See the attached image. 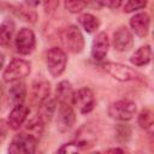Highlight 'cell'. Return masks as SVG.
<instances>
[{"mask_svg": "<svg viewBox=\"0 0 154 154\" xmlns=\"http://www.w3.org/2000/svg\"><path fill=\"white\" fill-rule=\"evenodd\" d=\"M59 153H76L78 152V148L73 144V142H70V143H65L63 144L59 149H58Z\"/></svg>", "mask_w": 154, "mask_h": 154, "instance_id": "obj_27", "label": "cell"}, {"mask_svg": "<svg viewBox=\"0 0 154 154\" xmlns=\"http://www.w3.org/2000/svg\"><path fill=\"white\" fill-rule=\"evenodd\" d=\"M152 59V48L149 45H144L141 46L130 58L131 64H134L135 66H143L147 65Z\"/></svg>", "mask_w": 154, "mask_h": 154, "instance_id": "obj_18", "label": "cell"}, {"mask_svg": "<svg viewBox=\"0 0 154 154\" xmlns=\"http://www.w3.org/2000/svg\"><path fill=\"white\" fill-rule=\"evenodd\" d=\"M106 2H107V6L109 8L116 10V8H118L123 4V0H106Z\"/></svg>", "mask_w": 154, "mask_h": 154, "instance_id": "obj_29", "label": "cell"}, {"mask_svg": "<svg viewBox=\"0 0 154 154\" xmlns=\"http://www.w3.org/2000/svg\"><path fill=\"white\" fill-rule=\"evenodd\" d=\"M51 93V84L47 81H40L32 84L31 88V103L34 106H38L42 101H45L47 97H49Z\"/></svg>", "mask_w": 154, "mask_h": 154, "instance_id": "obj_14", "label": "cell"}, {"mask_svg": "<svg viewBox=\"0 0 154 154\" xmlns=\"http://www.w3.org/2000/svg\"><path fill=\"white\" fill-rule=\"evenodd\" d=\"M60 0H43V8L46 13H53L58 6Z\"/></svg>", "mask_w": 154, "mask_h": 154, "instance_id": "obj_26", "label": "cell"}, {"mask_svg": "<svg viewBox=\"0 0 154 154\" xmlns=\"http://www.w3.org/2000/svg\"><path fill=\"white\" fill-rule=\"evenodd\" d=\"M137 106L132 100L129 99H122L118 101L112 102L108 106V116L112 119L120 120V122H128L132 119L136 114Z\"/></svg>", "mask_w": 154, "mask_h": 154, "instance_id": "obj_2", "label": "cell"}, {"mask_svg": "<svg viewBox=\"0 0 154 154\" xmlns=\"http://www.w3.org/2000/svg\"><path fill=\"white\" fill-rule=\"evenodd\" d=\"M71 102L78 108L82 114H87L91 112L95 106V96L91 89L84 87L73 93Z\"/></svg>", "mask_w": 154, "mask_h": 154, "instance_id": "obj_9", "label": "cell"}, {"mask_svg": "<svg viewBox=\"0 0 154 154\" xmlns=\"http://www.w3.org/2000/svg\"><path fill=\"white\" fill-rule=\"evenodd\" d=\"M106 152H108V153H112V152H113V153H114V152H119V153H123L124 150H123V149H120V148H109V149H107Z\"/></svg>", "mask_w": 154, "mask_h": 154, "instance_id": "obj_33", "label": "cell"}, {"mask_svg": "<svg viewBox=\"0 0 154 154\" xmlns=\"http://www.w3.org/2000/svg\"><path fill=\"white\" fill-rule=\"evenodd\" d=\"M134 46V36L131 31L122 25L113 32V47L118 52H126Z\"/></svg>", "mask_w": 154, "mask_h": 154, "instance_id": "obj_10", "label": "cell"}, {"mask_svg": "<svg viewBox=\"0 0 154 154\" xmlns=\"http://www.w3.org/2000/svg\"><path fill=\"white\" fill-rule=\"evenodd\" d=\"M153 122H154V118H153V111L150 108H143L140 114H138V118H137V123L138 125L144 129V130H148L153 126Z\"/></svg>", "mask_w": 154, "mask_h": 154, "instance_id": "obj_21", "label": "cell"}, {"mask_svg": "<svg viewBox=\"0 0 154 154\" xmlns=\"http://www.w3.org/2000/svg\"><path fill=\"white\" fill-rule=\"evenodd\" d=\"M55 99H51V97H47L45 101H42L40 105H38V109H37V117L46 124V123H49L52 117L54 116V112L57 109V103H55Z\"/></svg>", "mask_w": 154, "mask_h": 154, "instance_id": "obj_15", "label": "cell"}, {"mask_svg": "<svg viewBox=\"0 0 154 154\" xmlns=\"http://www.w3.org/2000/svg\"><path fill=\"white\" fill-rule=\"evenodd\" d=\"M30 70H31V65L28 60L16 58V59L11 60V63L7 65V67L5 69V71L2 73V77H4L5 82L19 81V79L26 77L30 73Z\"/></svg>", "mask_w": 154, "mask_h": 154, "instance_id": "obj_5", "label": "cell"}, {"mask_svg": "<svg viewBox=\"0 0 154 154\" xmlns=\"http://www.w3.org/2000/svg\"><path fill=\"white\" fill-rule=\"evenodd\" d=\"M103 70L107 73H109L113 78H116L117 81H119V82L135 81V79H140L142 77L134 69H131V67H129L126 65L119 64V63H112V61L105 63L103 64Z\"/></svg>", "mask_w": 154, "mask_h": 154, "instance_id": "obj_7", "label": "cell"}, {"mask_svg": "<svg viewBox=\"0 0 154 154\" xmlns=\"http://www.w3.org/2000/svg\"><path fill=\"white\" fill-rule=\"evenodd\" d=\"M59 37L63 47L73 54L81 53L84 48V37L76 25H67L64 28L60 31Z\"/></svg>", "mask_w": 154, "mask_h": 154, "instance_id": "obj_1", "label": "cell"}, {"mask_svg": "<svg viewBox=\"0 0 154 154\" xmlns=\"http://www.w3.org/2000/svg\"><path fill=\"white\" fill-rule=\"evenodd\" d=\"M64 5L70 13H79L84 10L87 0H65Z\"/></svg>", "mask_w": 154, "mask_h": 154, "instance_id": "obj_24", "label": "cell"}, {"mask_svg": "<svg viewBox=\"0 0 154 154\" xmlns=\"http://www.w3.org/2000/svg\"><path fill=\"white\" fill-rule=\"evenodd\" d=\"M36 146L37 138L34 135L20 132L12 138L7 150L11 154H34L36 152Z\"/></svg>", "mask_w": 154, "mask_h": 154, "instance_id": "obj_3", "label": "cell"}, {"mask_svg": "<svg viewBox=\"0 0 154 154\" xmlns=\"http://www.w3.org/2000/svg\"><path fill=\"white\" fill-rule=\"evenodd\" d=\"M29 114V107L19 103V105H14V107L12 108V111L10 112V116L7 117V125L10 129L12 130H18L24 122L26 120Z\"/></svg>", "mask_w": 154, "mask_h": 154, "instance_id": "obj_13", "label": "cell"}, {"mask_svg": "<svg viewBox=\"0 0 154 154\" xmlns=\"http://www.w3.org/2000/svg\"><path fill=\"white\" fill-rule=\"evenodd\" d=\"M72 96H73V90H72V85L69 81H61L55 89V100H58V102H69L72 101Z\"/></svg>", "mask_w": 154, "mask_h": 154, "instance_id": "obj_20", "label": "cell"}, {"mask_svg": "<svg viewBox=\"0 0 154 154\" xmlns=\"http://www.w3.org/2000/svg\"><path fill=\"white\" fill-rule=\"evenodd\" d=\"M108 48H109V41H108V36L105 31L99 32L95 38L93 40L91 43V57L94 60H102L107 53H108Z\"/></svg>", "mask_w": 154, "mask_h": 154, "instance_id": "obj_12", "label": "cell"}, {"mask_svg": "<svg viewBox=\"0 0 154 154\" xmlns=\"http://www.w3.org/2000/svg\"><path fill=\"white\" fill-rule=\"evenodd\" d=\"M35 45L36 38L34 31L29 28H22L14 38V46L17 52L22 55H29L35 49Z\"/></svg>", "mask_w": 154, "mask_h": 154, "instance_id": "obj_8", "label": "cell"}, {"mask_svg": "<svg viewBox=\"0 0 154 154\" xmlns=\"http://www.w3.org/2000/svg\"><path fill=\"white\" fill-rule=\"evenodd\" d=\"M16 30V24L12 19L7 18L0 24V47H7L11 43Z\"/></svg>", "mask_w": 154, "mask_h": 154, "instance_id": "obj_17", "label": "cell"}, {"mask_svg": "<svg viewBox=\"0 0 154 154\" xmlns=\"http://www.w3.org/2000/svg\"><path fill=\"white\" fill-rule=\"evenodd\" d=\"M14 13L24 22H29V23H35L36 19H37V14L34 10H30V8H26L24 6H18V7H14Z\"/></svg>", "mask_w": 154, "mask_h": 154, "instance_id": "obj_22", "label": "cell"}, {"mask_svg": "<svg viewBox=\"0 0 154 154\" xmlns=\"http://www.w3.org/2000/svg\"><path fill=\"white\" fill-rule=\"evenodd\" d=\"M130 26L138 37H146L149 32L150 17L147 12L136 13L130 18Z\"/></svg>", "mask_w": 154, "mask_h": 154, "instance_id": "obj_11", "label": "cell"}, {"mask_svg": "<svg viewBox=\"0 0 154 154\" xmlns=\"http://www.w3.org/2000/svg\"><path fill=\"white\" fill-rule=\"evenodd\" d=\"M76 123V113L69 102H58L57 109V129L60 132H67Z\"/></svg>", "mask_w": 154, "mask_h": 154, "instance_id": "obj_6", "label": "cell"}, {"mask_svg": "<svg viewBox=\"0 0 154 154\" xmlns=\"http://www.w3.org/2000/svg\"><path fill=\"white\" fill-rule=\"evenodd\" d=\"M24 1L28 6H31V7H35L40 4V0H24Z\"/></svg>", "mask_w": 154, "mask_h": 154, "instance_id": "obj_31", "label": "cell"}, {"mask_svg": "<svg viewBox=\"0 0 154 154\" xmlns=\"http://www.w3.org/2000/svg\"><path fill=\"white\" fill-rule=\"evenodd\" d=\"M7 122H5L4 119H0V141H2L7 134Z\"/></svg>", "mask_w": 154, "mask_h": 154, "instance_id": "obj_28", "label": "cell"}, {"mask_svg": "<svg viewBox=\"0 0 154 154\" xmlns=\"http://www.w3.org/2000/svg\"><path fill=\"white\" fill-rule=\"evenodd\" d=\"M4 64H5V55L0 53V70L4 67Z\"/></svg>", "mask_w": 154, "mask_h": 154, "instance_id": "obj_32", "label": "cell"}, {"mask_svg": "<svg viewBox=\"0 0 154 154\" xmlns=\"http://www.w3.org/2000/svg\"><path fill=\"white\" fill-rule=\"evenodd\" d=\"M147 4H148V0H128L124 6V12L130 13L137 10H142L147 6Z\"/></svg>", "mask_w": 154, "mask_h": 154, "instance_id": "obj_25", "label": "cell"}, {"mask_svg": "<svg viewBox=\"0 0 154 154\" xmlns=\"http://www.w3.org/2000/svg\"><path fill=\"white\" fill-rule=\"evenodd\" d=\"M43 126H45V123L37 116L35 118H31L26 124V129L30 131L29 134L34 135L36 138H37V136H41V134L43 131Z\"/></svg>", "mask_w": 154, "mask_h": 154, "instance_id": "obj_23", "label": "cell"}, {"mask_svg": "<svg viewBox=\"0 0 154 154\" xmlns=\"http://www.w3.org/2000/svg\"><path fill=\"white\" fill-rule=\"evenodd\" d=\"M26 96V88L23 82L14 81L8 89V100L12 105L23 103Z\"/></svg>", "mask_w": 154, "mask_h": 154, "instance_id": "obj_16", "label": "cell"}, {"mask_svg": "<svg viewBox=\"0 0 154 154\" xmlns=\"http://www.w3.org/2000/svg\"><path fill=\"white\" fill-rule=\"evenodd\" d=\"M47 70L53 77H59L66 69L67 57L66 53L58 47H52L46 55Z\"/></svg>", "mask_w": 154, "mask_h": 154, "instance_id": "obj_4", "label": "cell"}, {"mask_svg": "<svg viewBox=\"0 0 154 154\" xmlns=\"http://www.w3.org/2000/svg\"><path fill=\"white\" fill-rule=\"evenodd\" d=\"M78 23L88 34H93L100 28V19L91 13H82L78 17Z\"/></svg>", "mask_w": 154, "mask_h": 154, "instance_id": "obj_19", "label": "cell"}, {"mask_svg": "<svg viewBox=\"0 0 154 154\" xmlns=\"http://www.w3.org/2000/svg\"><path fill=\"white\" fill-rule=\"evenodd\" d=\"M5 107V94H4V89L0 85V112L4 109Z\"/></svg>", "mask_w": 154, "mask_h": 154, "instance_id": "obj_30", "label": "cell"}]
</instances>
